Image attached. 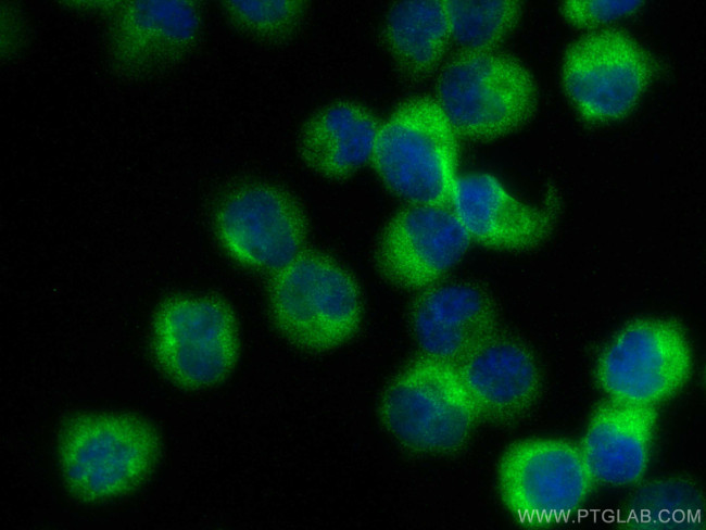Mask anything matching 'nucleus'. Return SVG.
Returning a JSON list of instances; mask_svg holds the SVG:
<instances>
[{
    "instance_id": "412c9836",
    "label": "nucleus",
    "mask_w": 706,
    "mask_h": 530,
    "mask_svg": "<svg viewBox=\"0 0 706 530\" xmlns=\"http://www.w3.org/2000/svg\"><path fill=\"white\" fill-rule=\"evenodd\" d=\"M227 7L242 26L266 39L290 35L301 23L306 8L305 2L297 0H235Z\"/></svg>"
},
{
    "instance_id": "f8f14e48",
    "label": "nucleus",
    "mask_w": 706,
    "mask_h": 530,
    "mask_svg": "<svg viewBox=\"0 0 706 530\" xmlns=\"http://www.w3.org/2000/svg\"><path fill=\"white\" fill-rule=\"evenodd\" d=\"M452 209L471 242L509 253L541 247L553 234L559 212L552 192L542 204H531L515 195L489 173L458 176Z\"/></svg>"
},
{
    "instance_id": "1a4fd4ad",
    "label": "nucleus",
    "mask_w": 706,
    "mask_h": 530,
    "mask_svg": "<svg viewBox=\"0 0 706 530\" xmlns=\"http://www.w3.org/2000/svg\"><path fill=\"white\" fill-rule=\"evenodd\" d=\"M152 346L164 374L178 386L200 389L218 383L232 370L239 353L235 315L223 301L180 295L159 308Z\"/></svg>"
},
{
    "instance_id": "7ed1b4c3",
    "label": "nucleus",
    "mask_w": 706,
    "mask_h": 530,
    "mask_svg": "<svg viewBox=\"0 0 706 530\" xmlns=\"http://www.w3.org/2000/svg\"><path fill=\"white\" fill-rule=\"evenodd\" d=\"M436 99L459 138L488 142L527 126L540 97L532 72L515 55L463 50L442 71Z\"/></svg>"
},
{
    "instance_id": "39448f33",
    "label": "nucleus",
    "mask_w": 706,
    "mask_h": 530,
    "mask_svg": "<svg viewBox=\"0 0 706 530\" xmlns=\"http://www.w3.org/2000/svg\"><path fill=\"white\" fill-rule=\"evenodd\" d=\"M656 74L652 52L617 27L576 38L560 63L563 90L578 115L591 124L615 122L631 113Z\"/></svg>"
},
{
    "instance_id": "423d86ee",
    "label": "nucleus",
    "mask_w": 706,
    "mask_h": 530,
    "mask_svg": "<svg viewBox=\"0 0 706 530\" xmlns=\"http://www.w3.org/2000/svg\"><path fill=\"white\" fill-rule=\"evenodd\" d=\"M495 479L506 512L530 528L565 521L595 484L580 446L557 438H529L510 444L499 459Z\"/></svg>"
},
{
    "instance_id": "6e6552de",
    "label": "nucleus",
    "mask_w": 706,
    "mask_h": 530,
    "mask_svg": "<svg viewBox=\"0 0 706 530\" xmlns=\"http://www.w3.org/2000/svg\"><path fill=\"white\" fill-rule=\"evenodd\" d=\"M693 362L690 340L679 323L645 317L613 336L597 357L594 378L608 398L657 405L686 384Z\"/></svg>"
},
{
    "instance_id": "f3484780",
    "label": "nucleus",
    "mask_w": 706,
    "mask_h": 530,
    "mask_svg": "<svg viewBox=\"0 0 706 530\" xmlns=\"http://www.w3.org/2000/svg\"><path fill=\"white\" fill-rule=\"evenodd\" d=\"M383 39L396 68L421 80L441 63L451 37L444 0H407L389 11Z\"/></svg>"
},
{
    "instance_id": "9b49d317",
    "label": "nucleus",
    "mask_w": 706,
    "mask_h": 530,
    "mask_svg": "<svg viewBox=\"0 0 706 530\" xmlns=\"http://www.w3.org/2000/svg\"><path fill=\"white\" fill-rule=\"evenodd\" d=\"M216 230L239 264L272 274L305 250L307 223L297 200L282 188L257 184L238 190L218 211Z\"/></svg>"
},
{
    "instance_id": "2eb2a0df",
    "label": "nucleus",
    "mask_w": 706,
    "mask_h": 530,
    "mask_svg": "<svg viewBox=\"0 0 706 530\" xmlns=\"http://www.w3.org/2000/svg\"><path fill=\"white\" fill-rule=\"evenodd\" d=\"M657 421L656 405L614 398L598 403L579 445L595 482H638L648 467Z\"/></svg>"
},
{
    "instance_id": "dca6fc26",
    "label": "nucleus",
    "mask_w": 706,
    "mask_h": 530,
    "mask_svg": "<svg viewBox=\"0 0 706 530\" xmlns=\"http://www.w3.org/2000/svg\"><path fill=\"white\" fill-rule=\"evenodd\" d=\"M380 122L363 104L339 100L316 111L302 126L297 151L316 175L341 180L370 162Z\"/></svg>"
},
{
    "instance_id": "9d476101",
    "label": "nucleus",
    "mask_w": 706,
    "mask_h": 530,
    "mask_svg": "<svg viewBox=\"0 0 706 530\" xmlns=\"http://www.w3.org/2000/svg\"><path fill=\"white\" fill-rule=\"evenodd\" d=\"M470 243L451 206L409 203L381 230L375 249L376 269L396 288L421 291L441 282Z\"/></svg>"
},
{
    "instance_id": "0eeeda50",
    "label": "nucleus",
    "mask_w": 706,
    "mask_h": 530,
    "mask_svg": "<svg viewBox=\"0 0 706 530\" xmlns=\"http://www.w3.org/2000/svg\"><path fill=\"white\" fill-rule=\"evenodd\" d=\"M157 450L155 433L142 420L125 414L93 413L66 426L59 457L75 494L101 501L139 484L151 471Z\"/></svg>"
},
{
    "instance_id": "20e7f679",
    "label": "nucleus",
    "mask_w": 706,
    "mask_h": 530,
    "mask_svg": "<svg viewBox=\"0 0 706 530\" xmlns=\"http://www.w3.org/2000/svg\"><path fill=\"white\" fill-rule=\"evenodd\" d=\"M380 417L390 434L414 452L450 454L469 440L478 420L452 364L421 355L387 386Z\"/></svg>"
},
{
    "instance_id": "6ab92c4d",
    "label": "nucleus",
    "mask_w": 706,
    "mask_h": 530,
    "mask_svg": "<svg viewBox=\"0 0 706 530\" xmlns=\"http://www.w3.org/2000/svg\"><path fill=\"white\" fill-rule=\"evenodd\" d=\"M127 36L138 50L154 56H176L196 39L200 20L188 1L150 0L131 4L125 16Z\"/></svg>"
},
{
    "instance_id": "a211bd4d",
    "label": "nucleus",
    "mask_w": 706,
    "mask_h": 530,
    "mask_svg": "<svg viewBox=\"0 0 706 530\" xmlns=\"http://www.w3.org/2000/svg\"><path fill=\"white\" fill-rule=\"evenodd\" d=\"M622 523L635 529H698L705 504L699 488L684 477H667L639 487L622 509Z\"/></svg>"
},
{
    "instance_id": "f03ea898",
    "label": "nucleus",
    "mask_w": 706,
    "mask_h": 530,
    "mask_svg": "<svg viewBox=\"0 0 706 530\" xmlns=\"http://www.w3.org/2000/svg\"><path fill=\"white\" fill-rule=\"evenodd\" d=\"M459 140L436 98L414 96L380 122L370 163L407 202L452 207Z\"/></svg>"
},
{
    "instance_id": "ddd939ff",
    "label": "nucleus",
    "mask_w": 706,
    "mask_h": 530,
    "mask_svg": "<svg viewBox=\"0 0 706 530\" xmlns=\"http://www.w3.org/2000/svg\"><path fill=\"white\" fill-rule=\"evenodd\" d=\"M409 320L423 355L454 366L500 331L494 300L467 281L438 282L419 291Z\"/></svg>"
},
{
    "instance_id": "aec40b11",
    "label": "nucleus",
    "mask_w": 706,
    "mask_h": 530,
    "mask_svg": "<svg viewBox=\"0 0 706 530\" xmlns=\"http://www.w3.org/2000/svg\"><path fill=\"white\" fill-rule=\"evenodd\" d=\"M444 4L451 37L466 51L496 50L524 14L517 0H444Z\"/></svg>"
},
{
    "instance_id": "4468645a",
    "label": "nucleus",
    "mask_w": 706,
    "mask_h": 530,
    "mask_svg": "<svg viewBox=\"0 0 706 530\" xmlns=\"http://www.w3.org/2000/svg\"><path fill=\"white\" fill-rule=\"evenodd\" d=\"M455 367L481 421L513 424L532 408L541 393V371L531 350L501 331Z\"/></svg>"
},
{
    "instance_id": "4be33fe9",
    "label": "nucleus",
    "mask_w": 706,
    "mask_h": 530,
    "mask_svg": "<svg viewBox=\"0 0 706 530\" xmlns=\"http://www.w3.org/2000/svg\"><path fill=\"white\" fill-rule=\"evenodd\" d=\"M644 3L640 0H566L559 3L558 12L568 25L591 31L636 13Z\"/></svg>"
},
{
    "instance_id": "f257e3e1",
    "label": "nucleus",
    "mask_w": 706,
    "mask_h": 530,
    "mask_svg": "<svg viewBox=\"0 0 706 530\" xmlns=\"http://www.w3.org/2000/svg\"><path fill=\"white\" fill-rule=\"evenodd\" d=\"M268 312L277 332L311 353L349 342L363 319V300L353 274L331 255L304 250L272 274Z\"/></svg>"
}]
</instances>
